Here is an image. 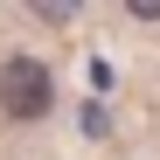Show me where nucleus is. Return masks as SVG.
<instances>
[{
    "mask_svg": "<svg viewBox=\"0 0 160 160\" xmlns=\"http://www.w3.org/2000/svg\"><path fill=\"white\" fill-rule=\"evenodd\" d=\"M49 104H56V77H49L42 56H7L0 63V112L7 118L35 125V118H49Z\"/></svg>",
    "mask_w": 160,
    "mask_h": 160,
    "instance_id": "nucleus-1",
    "label": "nucleus"
}]
</instances>
